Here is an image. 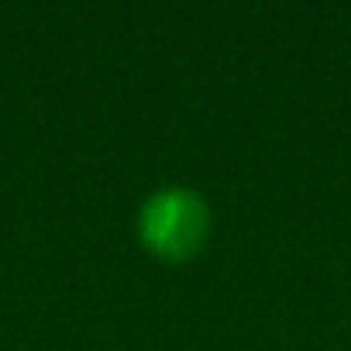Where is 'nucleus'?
<instances>
[{"mask_svg": "<svg viewBox=\"0 0 351 351\" xmlns=\"http://www.w3.org/2000/svg\"><path fill=\"white\" fill-rule=\"evenodd\" d=\"M138 238L162 262H186L210 238V207L190 186H158L138 210Z\"/></svg>", "mask_w": 351, "mask_h": 351, "instance_id": "f257e3e1", "label": "nucleus"}]
</instances>
